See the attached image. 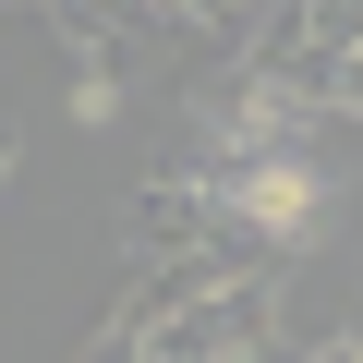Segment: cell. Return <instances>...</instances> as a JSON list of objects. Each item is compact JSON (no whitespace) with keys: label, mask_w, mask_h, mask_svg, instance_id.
<instances>
[{"label":"cell","mask_w":363,"mask_h":363,"mask_svg":"<svg viewBox=\"0 0 363 363\" xmlns=\"http://www.w3.org/2000/svg\"><path fill=\"white\" fill-rule=\"evenodd\" d=\"M145 363H267V291H194L182 315H157Z\"/></svg>","instance_id":"cell-1"},{"label":"cell","mask_w":363,"mask_h":363,"mask_svg":"<svg viewBox=\"0 0 363 363\" xmlns=\"http://www.w3.org/2000/svg\"><path fill=\"white\" fill-rule=\"evenodd\" d=\"M73 121H121V73H109V61H85V85H73Z\"/></svg>","instance_id":"cell-2"},{"label":"cell","mask_w":363,"mask_h":363,"mask_svg":"<svg viewBox=\"0 0 363 363\" xmlns=\"http://www.w3.org/2000/svg\"><path fill=\"white\" fill-rule=\"evenodd\" d=\"M157 13H182V25H206V37H242V13H255V0H157Z\"/></svg>","instance_id":"cell-3"}]
</instances>
